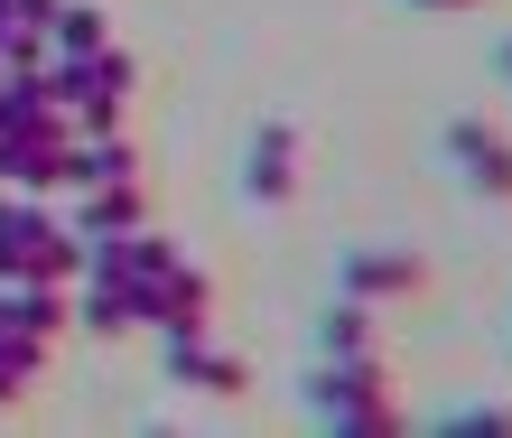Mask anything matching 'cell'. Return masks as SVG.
<instances>
[{"instance_id": "1", "label": "cell", "mask_w": 512, "mask_h": 438, "mask_svg": "<svg viewBox=\"0 0 512 438\" xmlns=\"http://www.w3.org/2000/svg\"><path fill=\"white\" fill-rule=\"evenodd\" d=\"M457 150H466V168H475V178H485V187H512V150H503V140H485V131H457Z\"/></svg>"}, {"instance_id": "2", "label": "cell", "mask_w": 512, "mask_h": 438, "mask_svg": "<svg viewBox=\"0 0 512 438\" xmlns=\"http://www.w3.org/2000/svg\"><path fill=\"white\" fill-rule=\"evenodd\" d=\"M354 280H364V289H410L419 261H354Z\"/></svg>"}, {"instance_id": "3", "label": "cell", "mask_w": 512, "mask_h": 438, "mask_svg": "<svg viewBox=\"0 0 512 438\" xmlns=\"http://www.w3.org/2000/svg\"><path fill=\"white\" fill-rule=\"evenodd\" d=\"M280 159H289V140H280V131H270V140H261V168H252V187H261V196H270V187H280Z\"/></svg>"}]
</instances>
